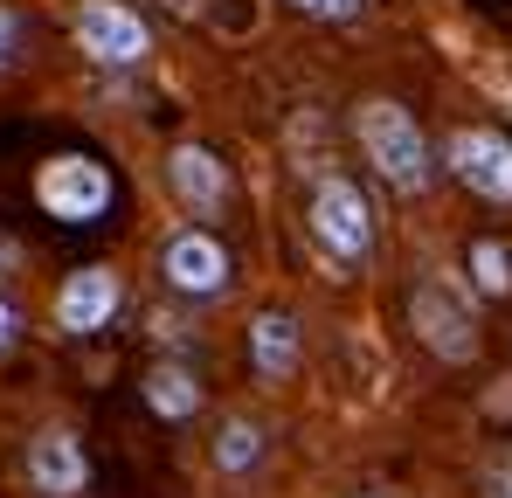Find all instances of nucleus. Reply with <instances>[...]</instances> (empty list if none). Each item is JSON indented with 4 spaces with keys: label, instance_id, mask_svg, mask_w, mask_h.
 Returning <instances> with one entry per match:
<instances>
[{
    "label": "nucleus",
    "instance_id": "2",
    "mask_svg": "<svg viewBox=\"0 0 512 498\" xmlns=\"http://www.w3.org/2000/svg\"><path fill=\"white\" fill-rule=\"evenodd\" d=\"M35 201H42L56 222L90 229V222H104V208H111V173L90 160V153H56V160L35 173Z\"/></svg>",
    "mask_w": 512,
    "mask_h": 498
},
{
    "label": "nucleus",
    "instance_id": "3",
    "mask_svg": "<svg viewBox=\"0 0 512 498\" xmlns=\"http://www.w3.org/2000/svg\"><path fill=\"white\" fill-rule=\"evenodd\" d=\"M312 236H319V249L333 263H367V249H374V208H367V194L353 180L326 173L312 187Z\"/></svg>",
    "mask_w": 512,
    "mask_h": 498
},
{
    "label": "nucleus",
    "instance_id": "17",
    "mask_svg": "<svg viewBox=\"0 0 512 498\" xmlns=\"http://www.w3.org/2000/svg\"><path fill=\"white\" fill-rule=\"evenodd\" d=\"M14 339H21V312H14V305H7V298H0V353H7V346H14Z\"/></svg>",
    "mask_w": 512,
    "mask_h": 498
},
{
    "label": "nucleus",
    "instance_id": "8",
    "mask_svg": "<svg viewBox=\"0 0 512 498\" xmlns=\"http://www.w3.org/2000/svg\"><path fill=\"white\" fill-rule=\"evenodd\" d=\"M118 298H125V284H118V270L111 263H90V270H77L63 291H56V326L77 332V339H90V332L111 326V312H118Z\"/></svg>",
    "mask_w": 512,
    "mask_h": 498
},
{
    "label": "nucleus",
    "instance_id": "12",
    "mask_svg": "<svg viewBox=\"0 0 512 498\" xmlns=\"http://www.w3.org/2000/svg\"><path fill=\"white\" fill-rule=\"evenodd\" d=\"M146 409L167 415V422L194 415L201 409V381H194L187 367H153V374H146Z\"/></svg>",
    "mask_w": 512,
    "mask_h": 498
},
{
    "label": "nucleus",
    "instance_id": "5",
    "mask_svg": "<svg viewBox=\"0 0 512 498\" xmlns=\"http://www.w3.org/2000/svg\"><path fill=\"white\" fill-rule=\"evenodd\" d=\"M409 319L423 332L429 353H443V360H471L478 353V326H471V305L443 284V277H429L416 284V298H409Z\"/></svg>",
    "mask_w": 512,
    "mask_h": 498
},
{
    "label": "nucleus",
    "instance_id": "4",
    "mask_svg": "<svg viewBox=\"0 0 512 498\" xmlns=\"http://www.w3.org/2000/svg\"><path fill=\"white\" fill-rule=\"evenodd\" d=\"M77 49L104 70H132V63L153 56V28L125 0H84L77 7Z\"/></svg>",
    "mask_w": 512,
    "mask_h": 498
},
{
    "label": "nucleus",
    "instance_id": "16",
    "mask_svg": "<svg viewBox=\"0 0 512 498\" xmlns=\"http://www.w3.org/2000/svg\"><path fill=\"white\" fill-rule=\"evenodd\" d=\"M14 56H21V14L0 7V70H14Z\"/></svg>",
    "mask_w": 512,
    "mask_h": 498
},
{
    "label": "nucleus",
    "instance_id": "9",
    "mask_svg": "<svg viewBox=\"0 0 512 498\" xmlns=\"http://www.w3.org/2000/svg\"><path fill=\"white\" fill-rule=\"evenodd\" d=\"M84 450L63 436V429H49V436H35L28 443V485L35 492H49V498H77L84 492Z\"/></svg>",
    "mask_w": 512,
    "mask_h": 498
},
{
    "label": "nucleus",
    "instance_id": "18",
    "mask_svg": "<svg viewBox=\"0 0 512 498\" xmlns=\"http://www.w3.org/2000/svg\"><path fill=\"white\" fill-rule=\"evenodd\" d=\"M485 498H512V471H492L485 478Z\"/></svg>",
    "mask_w": 512,
    "mask_h": 498
},
{
    "label": "nucleus",
    "instance_id": "13",
    "mask_svg": "<svg viewBox=\"0 0 512 498\" xmlns=\"http://www.w3.org/2000/svg\"><path fill=\"white\" fill-rule=\"evenodd\" d=\"M256 457H263V429H256V422H222L215 464H222V471H250Z\"/></svg>",
    "mask_w": 512,
    "mask_h": 498
},
{
    "label": "nucleus",
    "instance_id": "14",
    "mask_svg": "<svg viewBox=\"0 0 512 498\" xmlns=\"http://www.w3.org/2000/svg\"><path fill=\"white\" fill-rule=\"evenodd\" d=\"M471 270H478V291H492V298H506V291H512V256L499 243L471 249Z\"/></svg>",
    "mask_w": 512,
    "mask_h": 498
},
{
    "label": "nucleus",
    "instance_id": "11",
    "mask_svg": "<svg viewBox=\"0 0 512 498\" xmlns=\"http://www.w3.org/2000/svg\"><path fill=\"white\" fill-rule=\"evenodd\" d=\"M250 360H256L263 381H284L298 367V319L291 312H263L250 326Z\"/></svg>",
    "mask_w": 512,
    "mask_h": 498
},
{
    "label": "nucleus",
    "instance_id": "1",
    "mask_svg": "<svg viewBox=\"0 0 512 498\" xmlns=\"http://www.w3.org/2000/svg\"><path fill=\"white\" fill-rule=\"evenodd\" d=\"M353 132H360V153L374 160V173L388 180V187H402V194H416L429 187V146L423 132H416V118L395 104V97H367L360 111H353Z\"/></svg>",
    "mask_w": 512,
    "mask_h": 498
},
{
    "label": "nucleus",
    "instance_id": "10",
    "mask_svg": "<svg viewBox=\"0 0 512 498\" xmlns=\"http://www.w3.org/2000/svg\"><path fill=\"white\" fill-rule=\"evenodd\" d=\"M167 180H173V194H180V201H187L194 215L222 208V194H229V173H222V160H215L208 146H173Z\"/></svg>",
    "mask_w": 512,
    "mask_h": 498
},
{
    "label": "nucleus",
    "instance_id": "15",
    "mask_svg": "<svg viewBox=\"0 0 512 498\" xmlns=\"http://www.w3.org/2000/svg\"><path fill=\"white\" fill-rule=\"evenodd\" d=\"M298 14H312V21H353L367 0H291Z\"/></svg>",
    "mask_w": 512,
    "mask_h": 498
},
{
    "label": "nucleus",
    "instance_id": "7",
    "mask_svg": "<svg viewBox=\"0 0 512 498\" xmlns=\"http://www.w3.org/2000/svg\"><path fill=\"white\" fill-rule=\"evenodd\" d=\"M160 270H167L173 291H187V298H215V291H229V249L215 243L208 229H180L160 256Z\"/></svg>",
    "mask_w": 512,
    "mask_h": 498
},
{
    "label": "nucleus",
    "instance_id": "6",
    "mask_svg": "<svg viewBox=\"0 0 512 498\" xmlns=\"http://www.w3.org/2000/svg\"><path fill=\"white\" fill-rule=\"evenodd\" d=\"M443 166H450L464 187H478V194H492V201H512V139H499V132H450Z\"/></svg>",
    "mask_w": 512,
    "mask_h": 498
}]
</instances>
